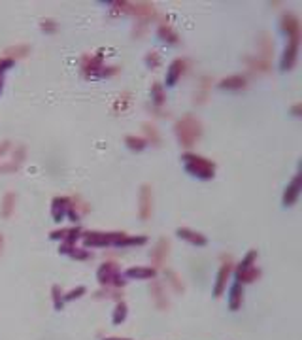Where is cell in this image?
Here are the masks:
<instances>
[{"label": "cell", "mask_w": 302, "mask_h": 340, "mask_svg": "<svg viewBox=\"0 0 302 340\" xmlns=\"http://www.w3.org/2000/svg\"><path fill=\"white\" fill-rule=\"evenodd\" d=\"M168 240L166 238H161L159 242H157V246L155 250L151 252V259H153V263L159 264V263H163L164 259H166V255H168Z\"/></svg>", "instance_id": "20"}, {"label": "cell", "mask_w": 302, "mask_h": 340, "mask_svg": "<svg viewBox=\"0 0 302 340\" xmlns=\"http://www.w3.org/2000/svg\"><path fill=\"white\" fill-rule=\"evenodd\" d=\"M125 318H127V304L125 302H117L115 312H113V323L119 325L121 322H125Z\"/></svg>", "instance_id": "28"}, {"label": "cell", "mask_w": 302, "mask_h": 340, "mask_svg": "<svg viewBox=\"0 0 302 340\" xmlns=\"http://www.w3.org/2000/svg\"><path fill=\"white\" fill-rule=\"evenodd\" d=\"M15 64V60L9 59V57H0V76L6 72V70H9V68Z\"/></svg>", "instance_id": "32"}, {"label": "cell", "mask_w": 302, "mask_h": 340, "mask_svg": "<svg viewBox=\"0 0 302 340\" xmlns=\"http://www.w3.org/2000/svg\"><path fill=\"white\" fill-rule=\"evenodd\" d=\"M60 254L64 255H70L72 259H89V252L83 250V248H76V244H66V242H62L60 244Z\"/></svg>", "instance_id": "17"}, {"label": "cell", "mask_w": 302, "mask_h": 340, "mask_svg": "<svg viewBox=\"0 0 302 340\" xmlns=\"http://www.w3.org/2000/svg\"><path fill=\"white\" fill-rule=\"evenodd\" d=\"M282 28L287 34V40L289 38H301V21L299 17L295 16L293 12H287L282 17Z\"/></svg>", "instance_id": "8"}, {"label": "cell", "mask_w": 302, "mask_h": 340, "mask_svg": "<svg viewBox=\"0 0 302 340\" xmlns=\"http://www.w3.org/2000/svg\"><path fill=\"white\" fill-rule=\"evenodd\" d=\"M246 62L250 64L253 70H259V72H268L270 70V62L265 59H261V57H255V59H251V57H248L246 59Z\"/></svg>", "instance_id": "26"}, {"label": "cell", "mask_w": 302, "mask_h": 340, "mask_svg": "<svg viewBox=\"0 0 302 340\" xmlns=\"http://www.w3.org/2000/svg\"><path fill=\"white\" fill-rule=\"evenodd\" d=\"M138 214L142 220H149L151 218V212H153V191H151V186L144 184L142 189H140V196H138Z\"/></svg>", "instance_id": "6"}, {"label": "cell", "mask_w": 302, "mask_h": 340, "mask_svg": "<svg viewBox=\"0 0 302 340\" xmlns=\"http://www.w3.org/2000/svg\"><path fill=\"white\" fill-rule=\"evenodd\" d=\"M229 274H231V264H223V266L219 268L217 282H216V289H214L216 297H221V293L225 291V286H227V278H229Z\"/></svg>", "instance_id": "21"}, {"label": "cell", "mask_w": 302, "mask_h": 340, "mask_svg": "<svg viewBox=\"0 0 302 340\" xmlns=\"http://www.w3.org/2000/svg\"><path fill=\"white\" fill-rule=\"evenodd\" d=\"M26 53H30V48L28 46H15V48H8L6 50V57L9 59H21V57H26Z\"/></svg>", "instance_id": "25"}, {"label": "cell", "mask_w": 302, "mask_h": 340, "mask_svg": "<svg viewBox=\"0 0 302 340\" xmlns=\"http://www.w3.org/2000/svg\"><path fill=\"white\" fill-rule=\"evenodd\" d=\"M174 130H176V136H178L180 144L185 146V148H189V146L197 144L199 138L202 136V123H200L195 116L185 114L183 118L176 121Z\"/></svg>", "instance_id": "2"}, {"label": "cell", "mask_w": 302, "mask_h": 340, "mask_svg": "<svg viewBox=\"0 0 302 340\" xmlns=\"http://www.w3.org/2000/svg\"><path fill=\"white\" fill-rule=\"evenodd\" d=\"M2 248H4V236L0 234V254H2Z\"/></svg>", "instance_id": "37"}, {"label": "cell", "mask_w": 302, "mask_h": 340, "mask_svg": "<svg viewBox=\"0 0 302 340\" xmlns=\"http://www.w3.org/2000/svg\"><path fill=\"white\" fill-rule=\"evenodd\" d=\"M15 202H17V196L15 193H6L4 198H2V204H0V214H2V218H11V214L15 210Z\"/></svg>", "instance_id": "19"}, {"label": "cell", "mask_w": 302, "mask_h": 340, "mask_svg": "<svg viewBox=\"0 0 302 340\" xmlns=\"http://www.w3.org/2000/svg\"><path fill=\"white\" fill-rule=\"evenodd\" d=\"M242 284L240 282H234L233 288H231V295H229V304L233 310H238L242 306Z\"/></svg>", "instance_id": "22"}, {"label": "cell", "mask_w": 302, "mask_h": 340, "mask_svg": "<svg viewBox=\"0 0 302 340\" xmlns=\"http://www.w3.org/2000/svg\"><path fill=\"white\" fill-rule=\"evenodd\" d=\"M81 72L85 78H98L102 72V55H83L81 57Z\"/></svg>", "instance_id": "5"}, {"label": "cell", "mask_w": 302, "mask_h": 340, "mask_svg": "<svg viewBox=\"0 0 302 340\" xmlns=\"http://www.w3.org/2000/svg\"><path fill=\"white\" fill-rule=\"evenodd\" d=\"M11 150V142H8V140H4V142H0V159L6 155V153Z\"/></svg>", "instance_id": "35"}, {"label": "cell", "mask_w": 302, "mask_h": 340, "mask_svg": "<svg viewBox=\"0 0 302 340\" xmlns=\"http://www.w3.org/2000/svg\"><path fill=\"white\" fill-rule=\"evenodd\" d=\"M146 64L149 68H159V64H161V57H159V53H157V51H149V53H147Z\"/></svg>", "instance_id": "29"}, {"label": "cell", "mask_w": 302, "mask_h": 340, "mask_svg": "<svg viewBox=\"0 0 302 340\" xmlns=\"http://www.w3.org/2000/svg\"><path fill=\"white\" fill-rule=\"evenodd\" d=\"M2 87H4V78L0 76V93H2Z\"/></svg>", "instance_id": "38"}, {"label": "cell", "mask_w": 302, "mask_h": 340, "mask_svg": "<svg viewBox=\"0 0 302 340\" xmlns=\"http://www.w3.org/2000/svg\"><path fill=\"white\" fill-rule=\"evenodd\" d=\"M208 96V78H202V84H200V91L195 94V102H204Z\"/></svg>", "instance_id": "30"}, {"label": "cell", "mask_w": 302, "mask_h": 340, "mask_svg": "<svg viewBox=\"0 0 302 340\" xmlns=\"http://www.w3.org/2000/svg\"><path fill=\"white\" fill-rule=\"evenodd\" d=\"M151 98H153V104L155 106H163L164 100H166V94H164V89L161 84H153L151 85Z\"/></svg>", "instance_id": "24"}, {"label": "cell", "mask_w": 302, "mask_h": 340, "mask_svg": "<svg viewBox=\"0 0 302 340\" xmlns=\"http://www.w3.org/2000/svg\"><path fill=\"white\" fill-rule=\"evenodd\" d=\"M301 195V174H295L291 184L285 187L284 191V206H293Z\"/></svg>", "instance_id": "12"}, {"label": "cell", "mask_w": 302, "mask_h": 340, "mask_svg": "<svg viewBox=\"0 0 302 340\" xmlns=\"http://www.w3.org/2000/svg\"><path fill=\"white\" fill-rule=\"evenodd\" d=\"M125 144H127V148L129 150H132V152H142V150H146L147 146V140L146 138H142V136H125Z\"/></svg>", "instance_id": "23"}, {"label": "cell", "mask_w": 302, "mask_h": 340, "mask_svg": "<svg viewBox=\"0 0 302 340\" xmlns=\"http://www.w3.org/2000/svg\"><path fill=\"white\" fill-rule=\"evenodd\" d=\"M25 146H15V150L11 152V159L9 162H2L0 164V174H6V172H15L21 168V164L25 161Z\"/></svg>", "instance_id": "9"}, {"label": "cell", "mask_w": 302, "mask_h": 340, "mask_svg": "<svg viewBox=\"0 0 302 340\" xmlns=\"http://www.w3.org/2000/svg\"><path fill=\"white\" fill-rule=\"evenodd\" d=\"M142 127H144V130H146L147 140H151V144H155V146H157L159 142H161V136H159V132H157L155 125H151V123H144Z\"/></svg>", "instance_id": "27"}, {"label": "cell", "mask_w": 302, "mask_h": 340, "mask_svg": "<svg viewBox=\"0 0 302 340\" xmlns=\"http://www.w3.org/2000/svg\"><path fill=\"white\" fill-rule=\"evenodd\" d=\"M70 208V196H55L51 200V218L53 221H62L66 218Z\"/></svg>", "instance_id": "10"}, {"label": "cell", "mask_w": 302, "mask_h": 340, "mask_svg": "<svg viewBox=\"0 0 302 340\" xmlns=\"http://www.w3.org/2000/svg\"><path fill=\"white\" fill-rule=\"evenodd\" d=\"M108 340H129V338H108Z\"/></svg>", "instance_id": "39"}, {"label": "cell", "mask_w": 302, "mask_h": 340, "mask_svg": "<svg viewBox=\"0 0 302 340\" xmlns=\"http://www.w3.org/2000/svg\"><path fill=\"white\" fill-rule=\"evenodd\" d=\"M291 112H293V116H301V104H295Z\"/></svg>", "instance_id": "36"}, {"label": "cell", "mask_w": 302, "mask_h": 340, "mask_svg": "<svg viewBox=\"0 0 302 340\" xmlns=\"http://www.w3.org/2000/svg\"><path fill=\"white\" fill-rule=\"evenodd\" d=\"M81 236V229L79 227H70V229H59L53 230L51 238L53 240H60V242H66V244H76V240Z\"/></svg>", "instance_id": "15"}, {"label": "cell", "mask_w": 302, "mask_h": 340, "mask_svg": "<svg viewBox=\"0 0 302 340\" xmlns=\"http://www.w3.org/2000/svg\"><path fill=\"white\" fill-rule=\"evenodd\" d=\"M299 46H301V38H289V40H287L284 57H282V70H291V68L297 64V59H299Z\"/></svg>", "instance_id": "7"}, {"label": "cell", "mask_w": 302, "mask_h": 340, "mask_svg": "<svg viewBox=\"0 0 302 340\" xmlns=\"http://www.w3.org/2000/svg\"><path fill=\"white\" fill-rule=\"evenodd\" d=\"M185 66H187V60L183 59H176L170 62V66L166 68V85L172 87V85L178 84V80L183 76L185 72Z\"/></svg>", "instance_id": "11"}, {"label": "cell", "mask_w": 302, "mask_h": 340, "mask_svg": "<svg viewBox=\"0 0 302 340\" xmlns=\"http://www.w3.org/2000/svg\"><path fill=\"white\" fill-rule=\"evenodd\" d=\"M83 244L91 248H102V246H117V248H127V246H142L146 244V236H129L125 232H98V230H87L81 232Z\"/></svg>", "instance_id": "1"}, {"label": "cell", "mask_w": 302, "mask_h": 340, "mask_svg": "<svg viewBox=\"0 0 302 340\" xmlns=\"http://www.w3.org/2000/svg\"><path fill=\"white\" fill-rule=\"evenodd\" d=\"M157 36L163 40V42L170 44V46H176V44H180V34L174 30L170 25H166V23H163V25H159V28H157Z\"/></svg>", "instance_id": "16"}, {"label": "cell", "mask_w": 302, "mask_h": 340, "mask_svg": "<svg viewBox=\"0 0 302 340\" xmlns=\"http://www.w3.org/2000/svg\"><path fill=\"white\" fill-rule=\"evenodd\" d=\"M96 278L100 284H106V286H115V288H119L125 284V280L121 278L119 274V266L115 263H104L98 272H96Z\"/></svg>", "instance_id": "4"}, {"label": "cell", "mask_w": 302, "mask_h": 340, "mask_svg": "<svg viewBox=\"0 0 302 340\" xmlns=\"http://www.w3.org/2000/svg\"><path fill=\"white\" fill-rule=\"evenodd\" d=\"M217 85H219V89H227V91H242L248 87V80L242 74H234V76L223 78Z\"/></svg>", "instance_id": "14"}, {"label": "cell", "mask_w": 302, "mask_h": 340, "mask_svg": "<svg viewBox=\"0 0 302 340\" xmlns=\"http://www.w3.org/2000/svg\"><path fill=\"white\" fill-rule=\"evenodd\" d=\"M40 28H42L43 32H55V30H57V23H55L53 19H42Z\"/></svg>", "instance_id": "31"}, {"label": "cell", "mask_w": 302, "mask_h": 340, "mask_svg": "<svg viewBox=\"0 0 302 340\" xmlns=\"http://www.w3.org/2000/svg\"><path fill=\"white\" fill-rule=\"evenodd\" d=\"M181 161H183L185 170L195 178L210 180L214 178V174H216V162H212L206 157H200V155H195V153H183Z\"/></svg>", "instance_id": "3"}, {"label": "cell", "mask_w": 302, "mask_h": 340, "mask_svg": "<svg viewBox=\"0 0 302 340\" xmlns=\"http://www.w3.org/2000/svg\"><path fill=\"white\" fill-rule=\"evenodd\" d=\"M53 300H55V308L60 310L62 308V297L59 293V286H53Z\"/></svg>", "instance_id": "34"}, {"label": "cell", "mask_w": 302, "mask_h": 340, "mask_svg": "<svg viewBox=\"0 0 302 340\" xmlns=\"http://www.w3.org/2000/svg\"><path fill=\"white\" fill-rule=\"evenodd\" d=\"M87 289L83 288V286H79L78 289H74V291H70L68 295H64V300H72V298H78V297H81L83 293H85Z\"/></svg>", "instance_id": "33"}, {"label": "cell", "mask_w": 302, "mask_h": 340, "mask_svg": "<svg viewBox=\"0 0 302 340\" xmlns=\"http://www.w3.org/2000/svg\"><path fill=\"white\" fill-rule=\"evenodd\" d=\"M176 234H178L181 240L193 244V246H206L208 244V238L204 236V234H200V232H197V230L193 229H187V227H180V229L176 230Z\"/></svg>", "instance_id": "13"}, {"label": "cell", "mask_w": 302, "mask_h": 340, "mask_svg": "<svg viewBox=\"0 0 302 340\" xmlns=\"http://www.w3.org/2000/svg\"><path fill=\"white\" fill-rule=\"evenodd\" d=\"M125 276L136 278V280H149V278L155 276V268H151V266H132V268L125 272Z\"/></svg>", "instance_id": "18"}]
</instances>
